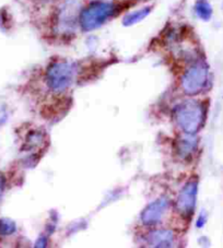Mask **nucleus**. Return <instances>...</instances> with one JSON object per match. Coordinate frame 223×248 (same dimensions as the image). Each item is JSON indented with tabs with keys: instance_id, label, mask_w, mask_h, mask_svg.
Listing matches in <instances>:
<instances>
[{
	"instance_id": "f257e3e1",
	"label": "nucleus",
	"mask_w": 223,
	"mask_h": 248,
	"mask_svg": "<svg viewBox=\"0 0 223 248\" xmlns=\"http://www.w3.org/2000/svg\"><path fill=\"white\" fill-rule=\"evenodd\" d=\"M125 8V2L105 1L96 0L87 6L80 12L79 22L83 31H93L105 24L111 18H113Z\"/></svg>"
},
{
	"instance_id": "f03ea898",
	"label": "nucleus",
	"mask_w": 223,
	"mask_h": 248,
	"mask_svg": "<svg viewBox=\"0 0 223 248\" xmlns=\"http://www.w3.org/2000/svg\"><path fill=\"white\" fill-rule=\"evenodd\" d=\"M76 74L75 63L67 61L53 62L46 71L47 84L53 91L63 92L74 82Z\"/></svg>"
},
{
	"instance_id": "7ed1b4c3",
	"label": "nucleus",
	"mask_w": 223,
	"mask_h": 248,
	"mask_svg": "<svg viewBox=\"0 0 223 248\" xmlns=\"http://www.w3.org/2000/svg\"><path fill=\"white\" fill-rule=\"evenodd\" d=\"M175 119L187 135H194L204 122V108L198 102H185L175 109Z\"/></svg>"
},
{
	"instance_id": "20e7f679",
	"label": "nucleus",
	"mask_w": 223,
	"mask_h": 248,
	"mask_svg": "<svg viewBox=\"0 0 223 248\" xmlns=\"http://www.w3.org/2000/svg\"><path fill=\"white\" fill-rule=\"evenodd\" d=\"M208 67L204 62H196L182 77V88L188 95H196L206 88L209 78Z\"/></svg>"
},
{
	"instance_id": "39448f33",
	"label": "nucleus",
	"mask_w": 223,
	"mask_h": 248,
	"mask_svg": "<svg viewBox=\"0 0 223 248\" xmlns=\"http://www.w3.org/2000/svg\"><path fill=\"white\" fill-rule=\"evenodd\" d=\"M79 1L78 0H66L59 8L57 15V29L62 34H70L78 18L79 12Z\"/></svg>"
},
{
	"instance_id": "423d86ee",
	"label": "nucleus",
	"mask_w": 223,
	"mask_h": 248,
	"mask_svg": "<svg viewBox=\"0 0 223 248\" xmlns=\"http://www.w3.org/2000/svg\"><path fill=\"white\" fill-rule=\"evenodd\" d=\"M197 188H198L197 182L191 181L182 189L176 202V208L181 215L187 217L191 215L192 211H194L196 204Z\"/></svg>"
},
{
	"instance_id": "0eeeda50",
	"label": "nucleus",
	"mask_w": 223,
	"mask_h": 248,
	"mask_svg": "<svg viewBox=\"0 0 223 248\" xmlns=\"http://www.w3.org/2000/svg\"><path fill=\"white\" fill-rule=\"evenodd\" d=\"M169 199L160 198L157 202H153L144 209L143 215H141V220H143L145 225H154L159 223L163 217L165 211L169 208Z\"/></svg>"
},
{
	"instance_id": "6e6552de",
	"label": "nucleus",
	"mask_w": 223,
	"mask_h": 248,
	"mask_svg": "<svg viewBox=\"0 0 223 248\" xmlns=\"http://www.w3.org/2000/svg\"><path fill=\"white\" fill-rule=\"evenodd\" d=\"M147 242L151 246L169 247L173 244L174 236H173V233L170 232V231L159 230L148 235Z\"/></svg>"
},
{
	"instance_id": "1a4fd4ad",
	"label": "nucleus",
	"mask_w": 223,
	"mask_h": 248,
	"mask_svg": "<svg viewBox=\"0 0 223 248\" xmlns=\"http://www.w3.org/2000/svg\"><path fill=\"white\" fill-rule=\"evenodd\" d=\"M152 10V6H145L141 8L139 10H136L131 14H128L125 18L123 20V24L125 27H130V25H134L136 23L143 21L144 18H147L150 12Z\"/></svg>"
},
{
	"instance_id": "9d476101",
	"label": "nucleus",
	"mask_w": 223,
	"mask_h": 248,
	"mask_svg": "<svg viewBox=\"0 0 223 248\" xmlns=\"http://www.w3.org/2000/svg\"><path fill=\"white\" fill-rule=\"evenodd\" d=\"M195 11L198 18L204 21L210 20L212 16V7L210 5L208 0H198L196 2L195 6Z\"/></svg>"
},
{
	"instance_id": "9b49d317",
	"label": "nucleus",
	"mask_w": 223,
	"mask_h": 248,
	"mask_svg": "<svg viewBox=\"0 0 223 248\" xmlns=\"http://www.w3.org/2000/svg\"><path fill=\"white\" fill-rule=\"evenodd\" d=\"M178 153L183 156H188L191 155L192 151L195 150L196 148V141L194 139L191 140H183L181 143L178 144Z\"/></svg>"
},
{
	"instance_id": "f8f14e48",
	"label": "nucleus",
	"mask_w": 223,
	"mask_h": 248,
	"mask_svg": "<svg viewBox=\"0 0 223 248\" xmlns=\"http://www.w3.org/2000/svg\"><path fill=\"white\" fill-rule=\"evenodd\" d=\"M16 231V223L10 219L2 217L0 219V234L1 235H11Z\"/></svg>"
},
{
	"instance_id": "ddd939ff",
	"label": "nucleus",
	"mask_w": 223,
	"mask_h": 248,
	"mask_svg": "<svg viewBox=\"0 0 223 248\" xmlns=\"http://www.w3.org/2000/svg\"><path fill=\"white\" fill-rule=\"evenodd\" d=\"M6 119H7V110L5 108V106L0 105V125H2V124L6 122Z\"/></svg>"
},
{
	"instance_id": "4468645a",
	"label": "nucleus",
	"mask_w": 223,
	"mask_h": 248,
	"mask_svg": "<svg viewBox=\"0 0 223 248\" xmlns=\"http://www.w3.org/2000/svg\"><path fill=\"white\" fill-rule=\"evenodd\" d=\"M206 220H207V217H206V216L203 213V215L199 217L198 221H197V226H198V228H203L206 223Z\"/></svg>"
},
{
	"instance_id": "2eb2a0df",
	"label": "nucleus",
	"mask_w": 223,
	"mask_h": 248,
	"mask_svg": "<svg viewBox=\"0 0 223 248\" xmlns=\"http://www.w3.org/2000/svg\"><path fill=\"white\" fill-rule=\"evenodd\" d=\"M3 188H5V177H3V175L0 173V196L2 195Z\"/></svg>"
}]
</instances>
